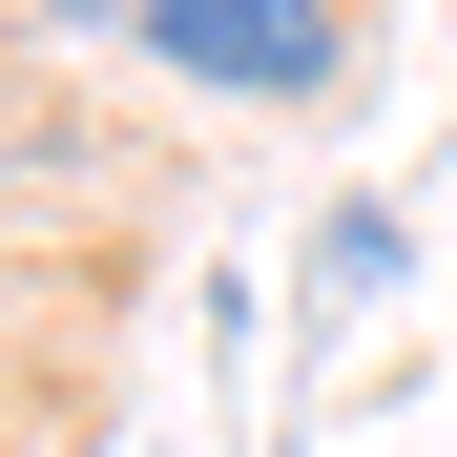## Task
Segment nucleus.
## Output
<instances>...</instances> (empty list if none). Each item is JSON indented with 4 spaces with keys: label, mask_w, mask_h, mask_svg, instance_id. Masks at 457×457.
I'll use <instances>...</instances> for the list:
<instances>
[{
    "label": "nucleus",
    "mask_w": 457,
    "mask_h": 457,
    "mask_svg": "<svg viewBox=\"0 0 457 457\" xmlns=\"http://www.w3.org/2000/svg\"><path fill=\"white\" fill-rule=\"evenodd\" d=\"M145 42H167L187 84H250V104L333 84V0H145Z\"/></svg>",
    "instance_id": "f257e3e1"
}]
</instances>
